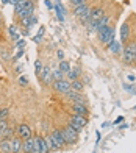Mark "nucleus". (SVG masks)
Listing matches in <instances>:
<instances>
[{
    "instance_id": "f257e3e1",
    "label": "nucleus",
    "mask_w": 136,
    "mask_h": 153,
    "mask_svg": "<svg viewBox=\"0 0 136 153\" xmlns=\"http://www.w3.org/2000/svg\"><path fill=\"white\" fill-rule=\"evenodd\" d=\"M114 33H116V30H114V27H113V25H106V27H103V28H102V30L97 33L100 44L110 45L113 41H114Z\"/></svg>"
},
{
    "instance_id": "f03ea898",
    "label": "nucleus",
    "mask_w": 136,
    "mask_h": 153,
    "mask_svg": "<svg viewBox=\"0 0 136 153\" xmlns=\"http://www.w3.org/2000/svg\"><path fill=\"white\" fill-rule=\"evenodd\" d=\"M52 88L53 91L58 92V94H63V95H67L72 89H71V81L69 80H58V81H53L52 83Z\"/></svg>"
},
{
    "instance_id": "7ed1b4c3",
    "label": "nucleus",
    "mask_w": 136,
    "mask_h": 153,
    "mask_svg": "<svg viewBox=\"0 0 136 153\" xmlns=\"http://www.w3.org/2000/svg\"><path fill=\"white\" fill-rule=\"evenodd\" d=\"M61 131H63L66 145H75V144H77V141H78V133H75V131H74L69 125H67V127H64Z\"/></svg>"
},
{
    "instance_id": "20e7f679",
    "label": "nucleus",
    "mask_w": 136,
    "mask_h": 153,
    "mask_svg": "<svg viewBox=\"0 0 136 153\" xmlns=\"http://www.w3.org/2000/svg\"><path fill=\"white\" fill-rule=\"evenodd\" d=\"M38 76H39V80H41V83H42L44 86H50L52 83L55 81L53 80V74H52V67H49V66H44Z\"/></svg>"
},
{
    "instance_id": "39448f33",
    "label": "nucleus",
    "mask_w": 136,
    "mask_h": 153,
    "mask_svg": "<svg viewBox=\"0 0 136 153\" xmlns=\"http://www.w3.org/2000/svg\"><path fill=\"white\" fill-rule=\"evenodd\" d=\"M16 133H17V136L20 139H28V137L33 136L31 134V128L27 123H19L17 127H16Z\"/></svg>"
},
{
    "instance_id": "423d86ee",
    "label": "nucleus",
    "mask_w": 136,
    "mask_h": 153,
    "mask_svg": "<svg viewBox=\"0 0 136 153\" xmlns=\"http://www.w3.org/2000/svg\"><path fill=\"white\" fill-rule=\"evenodd\" d=\"M52 137H53V141H55V144L58 145V149L61 150V149H63V147H66V141H64V136H63V131H61V130H53L52 131Z\"/></svg>"
},
{
    "instance_id": "0eeeda50",
    "label": "nucleus",
    "mask_w": 136,
    "mask_h": 153,
    "mask_svg": "<svg viewBox=\"0 0 136 153\" xmlns=\"http://www.w3.org/2000/svg\"><path fill=\"white\" fill-rule=\"evenodd\" d=\"M67 97H69L74 103H80V105H86V106H88V100H86V97L83 95V92L71 91L69 94H67Z\"/></svg>"
},
{
    "instance_id": "6e6552de",
    "label": "nucleus",
    "mask_w": 136,
    "mask_h": 153,
    "mask_svg": "<svg viewBox=\"0 0 136 153\" xmlns=\"http://www.w3.org/2000/svg\"><path fill=\"white\" fill-rule=\"evenodd\" d=\"M69 123H74V125H78V127L85 128L88 125V117L85 116H78V114H72L71 119H69Z\"/></svg>"
},
{
    "instance_id": "1a4fd4ad",
    "label": "nucleus",
    "mask_w": 136,
    "mask_h": 153,
    "mask_svg": "<svg viewBox=\"0 0 136 153\" xmlns=\"http://www.w3.org/2000/svg\"><path fill=\"white\" fill-rule=\"evenodd\" d=\"M10 141H11V153H22V139L16 134Z\"/></svg>"
},
{
    "instance_id": "9d476101",
    "label": "nucleus",
    "mask_w": 136,
    "mask_h": 153,
    "mask_svg": "<svg viewBox=\"0 0 136 153\" xmlns=\"http://www.w3.org/2000/svg\"><path fill=\"white\" fill-rule=\"evenodd\" d=\"M91 6L88 5V3H85V5H80V6H75L74 8V16L75 17H81V16H85V14H88V13H91Z\"/></svg>"
},
{
    "instance_id": "9b49d317",
    "label": "nucleus",
    "mask_w": 136,
    "mask_h": 153,
    "mask_svg": "<svg viewBox=\"0 0 136 153\" xmlns=\"http://www.w3.org/2000/svg\"><path fill=\"white\" fill-rule=\"evenodd\" d=\"M72 111H74V114L85 116V117H88V114H89L88 106L86 105H80V103H72Z\"/></svg>"
},
{
    "instance_id": "f8f14e48",
    "label": "nucleus",
    "mask_w": 136,
    "mask_h": 153,
    "mask_svg": "<svg viewBox=\"0 0 136 153\" xmlns=\"http://www.w3.org/2000/svg\"><path fill=\"white\" fill-rule=\"evenodd\" d=\"M105 14V10L103 8H100V6H96V8H92L91 10V17H89V22L92 24H96L97 20H100V17Z\"/></svg>"
},
{
    "instance_id": "ddd939ff",
    "label": "nucleus",
    "mask_w": 136,
    "mask_h": 153,
    "mask_svg": "<svg viewBox=\"0 0 136 153\" xmlns=\"http://www.w3.org/2000/svg\"><path fill=\"white\" fill-rule=\"evenodd\" d=\"M110 19H111L110 14H106V13H105V14L100 17V20H97V22H96V33H99L102 28H103V27L110 25Z\"/></svg>"
},
{
    "instance_id": "4468645a",
    "label": "nucleus",
    "mask_w": 136,
    "mask_h": 153,
    "mask_svg": "<svg viewBox=\"0 0 136 153\" xmlns=\"http://www.w3.org/2000/svg\"><path fill=\"white\" fill-rule=\"evenodd\" d=\"M106 48H108V50H110L113 55H122V52H124V50H122L120 42H119V41H116V39H114L110 45H106Z\"/></svg>"
},
{
    "instance_id": "2eb2a0df",
    "label": "nucleus",
    "mask_w": 136,
    "mask_h": 153,
    "mask_svg": "<svg viewBox=\"0 0 136 153\" xmlns=\"http://www.w3.org/2000/svg\"><path fill=\"white\" fill-rule=\"evenodd\" d=\"M122 61H124V64H128V66H135V62H136V56L133 53H130V52H122Z\"/></svg>"
},
{
    "instance_id": "dca6fc26",
    "label": "nucleus",
    "mask_w": 136,
    "mask_h": 153,
    "mask_svg": "<svg viewBox=\"0 0 136 153\" xmlns=\"http://www.w3.org/2000/svg\"><path fill=\"white\" fill-rule=\"evenodd\" d=\"M128 38H130V25L127 22H124L120 27V41L122 42H127Z\"/></svg>"
},
{
    "instance_id": "f3484780",
    "label": "nucleus",
    "mask_w": 136,
    "mask_h": 153,
    "mask_svg": "<svg viewBox=\"0 0 136 153\" xmlns=\"http://www.w3.org/2000/svg\"><path fill=\"white\" fill-rule=\"evenodd\" d=\"M33 152V136L28 139H22V153H31Z\"/></svg>"
},
{
    "instance_id": "a211bd4d",
    "label": "nucleus",
    "mask_w": 136,
    "mask_h": 153,
    "mask_svg": "<svg viewBox=\"0 0 136 153\" xmlns=\"http://www.w3.org/2000/svg\"><path fill=\"white\" fill-rule=\"evenodd\" d=\"M80 72H81V71H80V67H78V66H75V67H74V69L71 67V71H69V72L66 74V76H67V80H69V81H74V80H78V78H80Z\"/></svg>"
},
{
    "instance_id": "6ab92c4d",
    "label": "nucleus",
    "mask_w": 136,
    "mask_h": 153,
    "mask_svg": "<svg viewBox=\"0 0 136 153\" xmlns=\"http://www.w3.org/2000/svg\"><path fill=\"white\" fill-rule=\"evenodd\" d=\"M55 11H56V16L59 22H64V8H63V3L59 0H55Z\"/></svg>"
},
{
    "instance_id": "aec40b11",
    "label": "nucleus",
    "mask_w": 136,
    "mask_h": 153,
    "mask_svg": "<svg viewBox=\"0 0 136 153\" xmlns=\"http://www.w3.org/2000/svg\"><path fill=\"white\" fill-rule=\"evenodd\" d=\"M71 89H72V91H75V92H83L85 91V83L81 81L80 78L74 80V81H71Z\"/></svg>"
},
{
    "instance_id": "412c9836",
    "label": "nucleus",
    "mask_w": 136,
    "mask_h": 153,
    "mask_svg": "<svg viewBox=\"0 0 136 153\" xmlns=\"http://www.w3.org/2000/svg\"><path fill=\"white\" fill-rule=\"evenodd\" d=\"M0 153H11V141L0 139Z\"/></svg>"
},
{
    "instance_id": "4be33fe9",
    "label": "nucleus",
    "mask_w": 136,
    "mask_h": 153,
    "mask_svg": "<svg viewBox=\"0 0 136 153\" xmlns=\"http://www.w3.org/2000/svg\"><path fill=\"white\" fill-rule=\"evenodd\" d=\"M14 127H11V125H8L3 131H2V134H0V139H11L13 136H14Z\"/></svg>"
},
{
    "instance_id": "5701e85b",
    "label": "nucleus",
    "mask_w": 136,
    "mask_h": 153,
    "mask_svg": "<svg viewBox=\"0 0 136 153\" xmlns=\"http://www.w3.org/2000/svg\"><path fill=\"white\" fill-rule=\"evenodd\" d=\"M44 139H45V144H47V147H49V150H50V152H55V150H59V149H58V145L55 144V141H53V137H52V134H49V136H45Z\"/></svg>"
},
{
    "instance_id": "b1692460",
    "label": "nucleus",
    "mask_w": 136,
    "mask_h": 153,
    "mask_svg": "<svg viewBox=\"0 0 136 153\" xmlns=\"http://www.w3.org/2000/svg\"><path fill=\"white\" fill-rule=\"evenodd\" d=\"M8 33L11 34V38H13L14 42H17V41L20 39V33H17V27L16 25H10L8 27Z\"/></svg>"
},
{
    "instance_id": "393cba45",
    "label": "nucleus",
    "mask_w": 136,
    "mask_h": 153,
    "mask_svg": "<svg viewBox=\"0 0 136 153\" xmlns=\"http://www.w3.org/2000/svg\"><path fill=\"white\" fill-rule=\"evenodd\" d=\"M58 69H59V71L63 72L64 75H66L67 72L71 71V64H69V62H67L66 59H63V61H59V62H58Z\"/></svg>"
},
{
    "instance_id": "a878e982",
    "label": "nucleus",
    "mask_w": 136,
    "mask_h": 153,
    "mask_svg": "<svg viewBox=\"0 0 136 153\" xmlns=\"http://www.w3.org/2000/svg\"><path fill=\"white\" fill-rule=\"evenodd\" d=\"M125 52H130V53H133L135 56H136V39L132 41V42H128V44L125 45Z\"/></svg>"
},
{
    "instance_id": "bb28decb",
    "label": "nucleus",
    "mask_w": 136,
    "mask_h": 153,
    "mask_svg": "<svg viewBox=\"0 0 136 153\" xmlns=\"http://www.w3.org/2000/svg\"><path fill=\"white\" fill-rule=\"evenodd\" d=\"M39 145H41V153H49V147H47V144H45V139L44 137H41L39 136Z\"/></svg>"
},
{
    "instance_id": "cd10ccee",
    "label": "nucleus",
    "mask_w": 136,
    "mask_h": 153,
    "mask_svg": "<svg viewBox=\"0 0 136 153\" xmlns=\"http://www.w3.org/2000/svg\"><path fill=\"white\" fill-rule=\"evenodd\" d=\"M52 74H53V80L55 81H58V80H64V74L59 71V69H55V71H52Z\"/></svg>"
},
{
    "instance_id": "c85d7f7f",
    "label": "nucleus",
    "mask_w": 136,
    "mask_h": 153,
    "mask_svg": "<svg viewBox=\"0 0 136 153\" xmlns=\"http://www.w3.org/2000/svg\"><path fill=\"white\" fill-rule=\"evenodd\" d=\"M42 67H44L42 61H41V59H36V61H35V74H36V75H39V74H41V71H42Z\"/></svg>"
},
{
    "instance_id": "c756f323",
    "label": "nucleus",
    "mask_w": 136,
    "mask_h": 153,
    "mask_svg": "<svg viewBox=\"0 0 136 153\" xmlns=\"http://www.w3.org/2000/svg\"><path fill=\"white\" fill-rule=\"evenodd\" d=\"M8 116H10V109L8 108H2V109H0V120L8 119Z\"/></svg>"
},
{
    "instance_id": "7c9ffc66",
    "label": "nucleus",
    "mask_w": 136,
    "mask_h": 153,
    "mask_svg": "<svg viewBox=\"0 0 136 153\" xmlns=\"http://www.w3.org/2000/svg\"><path fill=\"white\" fill-rule=\"evenodd\" d=\"M88 0H69V3L75 8V6H80V5H85Z\"/></svg>"
},
{
    "instance_id": "2f4dec72",
    "label": "nucleus",
    "mask_w": 136,
    "mask_h": 153,
    "mask_svg": "<svg viewBox=\"0 0 136 153\" xmlns=\"http://www.w3.org/2000/svg\"><path fill=\"white\" fill-rule=\"evenodd\" d=\"M36 24H38V16H31V17H30V24H28V30L33 28Z\"/></svg>"
},
{
    "instance_id": "473e14b6",
    "label": "nucleus",
    "mask_w": 136,
    "mask_h": 153,
    "mask_svg": "<svg viewBox=\"0 0 136 153\" xmlns=\"http://www.w3.org/2000/svg\"><path fill=\"white\" fill-rule=\"evenodd\" d=\"M19 83H20L22 86H27V85H28V78H27L25 75H20V76H19Z\"/></svg>"
},
{
    "instance_id": "72a5a7b5",
    "label": "nucleus",
    "mask_w": 136,
    "mask_h": 153,
    "mask_svg": "<svg viewBox=\"0 0 136 153\" xmlns=\"http://www.w3.org/2000/svg\"><path fill=\"white\" fill-rule=\"evenodd\" d=\"M8 125H10V123H8V120H6V119H5V120H0V134H2V131L8 127Z\"/></svg>"
},
{
    "instance_id": "f704fd0d",
    "label": "nucleus",
    "mask_w": 136,
    "mask_h": 153,
    "mask_svg": "<svg viewBox=\"0 0 136 153\" xmlns=\"http://www.w3.org/2000/svg\"><path fill=\"white\" fill-rule=\"evenodd\" d=\"M25 45H27L25 39H19L17 42H16V47H17V48H25Z\"/></svg>"
},
{
    "instance_id": "c9c22d12",
    "label": "nucleus",
    "mask_w": 136,
    "mask_h": 153,
    "mask_svg": "<svg viewBox=\"0 0 136 153\" xmlns=\"http://www.w3.org/2000/svg\"><path fill=\"white\" fill-rule=\"evenodd\" d=\"M67 125H69V127H71V128H72L74 131H75V133H80V131L83 130L81 127H78V125H74V123H67Z\"/></svg>"
},
{
    "instance_id": "e433bc0d",
    "label": "nucleus",
    "mask_w": 136,
    "mask_h": 153,
    "mask_svg": "<svg viewBox=\"0 0 136 153\" xmlns=\"http://www.w3.org/2000/svg\"><path fill=\"white\" fill-rule=\"evenodd\" d=\"M45 6L49 10H55V3H53L52 0H45Z\"/></svg>"
},
{
    "instance_id": "4c0bfd02",
    "label": "nucleus",
    "mask_w": 136,
    "mask_h": 153,
    "mask_svg": "<svg viewBox=\"0 0 136 153\" xmlns=\"http://www.w3.org/2000/svg\"><path fill=\"white\" fill-rule=\"evenodd\" d=\"M56 56H58L59 61H63V59H64V52L61 50V48H59V50H56Z\"/></svg>"
},
{
    "instance_id": "58836bf2",
    "label": "nucleus",
    "mask_w": 136,
    "mask_h": 153,
    "mask_svg": "<svg viewBox=\"0 0 136 153\" xmlns=\"http://www.w3.org/2000/svg\"><path fill=\"white\" fill-rule=\"evenodd\" d=\"M124 89H125L127 92H130V94H133V92H135V88H132L130 85H125V83H124Z\"/></svg>"
},
{
    "instance_id": "ea45409f",
    "label": "nucleus",
    "mask_w": 136,
    "mask_h": 153,
    "mask_svg": "<svg viewBox=\"0 0 136 153\" xmlns=\"http://www.w3.org/2000/svg\"><path fill=\"white\" fill-rule=\"evenodd\" d=\"M33 41H35V42H36V44H39V42H42V34H39V33H38V34H36V36H35V38H33Z\"/></svg>"
},
{
    "instance_id": "a19ab883",
    "label": "nucleus",
    "mask_w": 136,
    "mask_h": 153,
    "mask_svg": "<svg viewBox=\"0 0 136 153\" xmlns=\"http://www.w3.org/2000/svg\"><path fill=\"white\" fill-rule=\"evenodd\" d=\"M24 52H25L24 48H19V50H17V53H16V56H14V58H16V59H17V58H20V56H22V55H24Z\"/></svg>"
},
{
    "instance_id": "79ce46f5",
    "label": "nucleus",
    "mask_w": 136,
    "mask_h": 153,
    "mask_svg": "<svg viewBox=\"0 0 136 153\" xmlns=\"http://www.w3.org/2000/svg\"><path fill=\"white\" fill-rule=\"evenodd\" d=\"M127 80L130 81V83H135V81H136V76H135V75H128V76H127Z\"/></svg>"
},
{
    "instance_id": "37998d69",
    "label": "nucleus",
    "mask_w": 136,
    "mask_h": 153,
    "mask_svg": "<svg viewBox=\"0 0 136 153\" xmlns=\"http://www.w3.org/2000/svg\"><path fill=\"white\" fill-rule=\"evenodd\" d=\"M96 136H97V139H96V144H99V142H100V139H102L100 131H96Z\"/></svg>"
},
{
    "instance_id": "c03bdc74",
    "label": "nucleus",
    "mask_w": 136,
    "mask_h": 153,
    "mask_svg": "<svg viewBox=\"0 0 136 153\" xmlns=\"http://www.w3.org/2000/svg\"><path fill=\"white\" fill-rule=\"evenodd\" d=\"M122 120H124V117H122V116H119V117H117V119H116V120H114V125H117V123H120Z\"/></svg>"
},
{
    "instance_id": "a18cd8bd",
    "label": "nucleus",
    "mask_w": 136,
    "mask_h": 153,
    "mask_svg": "<svg viewBox=\"0 0 136 153\" xmlns=\"http://www.w3.org/2000/svg\"><path fill=\"white\" fill-rule=\"evenodd\" d=\"M125 128H128V125H127V123H122V125H119V130H125Z\"/></svg>"
},
{
    "instance_id": "49530a36",
    "label": "nucleus",
    "mask_w": 136,
    "mask_h": 153,
    "mask_svg": "<svg viewBox=\"0 0 136 153\" xmlns=\"http://www.w3.org/2000/svg\"><path fill=\"white\" fill-rule=\"evenodd\" d=\"M2 56H3L5 59H6V58H8V56H10V55H8V53H6V50H2Z\"/></svg>"
},
{
    "instance_id": "de8ad7c7",
    "label": "nucleus",
    "mask_w": 136,
    "mask_h": 153,
    "mask_svg": "<svg viewBox=\"0 0 136 153\" xmlns=\"http://www.w3.org/2000/svg\"><path fill=\"white\" fill-rule=\"evenodd\" d=\"M108 127H110V122H105L103 125H102V128H108Z\"/></svg>"
},
{
    "instance_id": "09e8293b",
    "label": "nucleus",
    "mask_w": 136,
    "mask_h": 153,
    "mask_svg": "<svg viewBox=\"0 0 136 153\" xmlns=\"http://www.w3.org/2000/svg\"><path fill=\"white\" fill-rule=\"evenodd\" d=\"M2 3H10V0H2Z\"/></svg>"
},
{
    "instance_id": "8fccbe9b",
    "label": "nucleus",
    "mask_w": 136,
    "mask_h": 153,
    "mask_svg": "<svg viewBox=\"0 0 136 153\" xmlns=\"http://www.w3.org/2000/svg\"><path fill=\"white\" fill-rule=\"evenodd\" d=\"M133 94H135V95H136V91H135V92H133Z\"/></svg>"
},
{
    "instance_id": "3c124183",
    "label": "nucleus",
    "mask_w": 136,
    "mask_h": 153,
    "mask_svg": "<svg viewBox=\"0 0 136 153\" xmlns=\"http://www.w3.org/2000/svg\"><path fill=\"white\" fill-rule=\"evenodd\" d=\"M91 153H96V152H91Z\"/></svg>"
}]
</instances>
